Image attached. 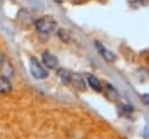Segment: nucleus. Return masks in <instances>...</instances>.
Segmentation results:
<instances>
[{"mask_svg": "<svg viewBox=\"0 0 149 139\" xmlns=\"http://www.w3.org/2000/svg\"><path fill=\"white\" fill-rule=\"evenodd\" d=\"M55 2H57V4H62V0H54Z\"/></svg>", "mask_w": 149, "mask_h": 139, "instance_id": "13", "label": "nucleus"}, {"mask_svg": "<svg viewBox=\"0 0 149 139\" xmlns=\"http://www.w3.org/2000/svg\"><path fill=\"white\" fill-rule=\"evenodd\" d=\"M57 75H58V77L61 78V81H62L63 84H69V83H71V75H72V74H71L69 70L59 69V70L57 71Z\"/></svg>", "mask_w": 149, "mask_h": 139, "instance_id": "9", "label": "nucleus"}, {"mask_svg": "<svg viewBox=\"0 0 149 139\" xmlns=\"http://www.w3.org/2000/svg\"><path fill=\"white\" fill-rule=\"evenodd\" d=\"M42 61H43V64H44L47 68H49V69H56L57 65H58V60H57V57L54 56L52 54L48 53V51L43 53V55H42Z\"/></svg>", "mask_w": 149, "mask_h": 139, "instance_id": "5", "label": "nucleus"}, {"mask_svg": "<svg viewBox=\"0 0 149 139\" xmlns=\"http://www.w3.org/2000/svg\"><path fill=\"white\" fill-rule=\"evenodd\" d=\"M29 68H30V72L31 75L36 78V79H44L48 77L49 72L47 71V69L38 62L37 58L31 57L30 62H29Z\"/></svg>", "mask_w": 149, "mask_h": 139, "instance_id": "2", "label": "nucleus"}, {"mask_svg": "<svg viewBox=\"0 0 149 139\" xmlns=\"http://www.w3.org/2000/svg\"><path fill=\"white\" fill-rule=\"evenodd\" d=\"M3 64H5V55L0 53V69L3 67Z\"/></svg>", "mask_w": 149, "mask_h": 139, "instance_id": "12", "label": "nucleus"}, {"mask_svg": "<svg viewBox=\"0 0 149 139\" xmlns=\"http://www.w3.org/2000/svg\"><path fill=\"white\" fill-rule=\"evenodd\" d=\"M57 35H58L59 40H61V41H63V42H65V43H68V42L70 41V34H69V32H68V30H65L64 28H61V29L58 30Z\"/></svg>", "mask_w": 149, "mask_h": 139, "instance_id": "10", "label": "nucleus"}, {"mask_svg": "<svg viewBox=\"0 0 149 139\" xmlns=\"http://www.w3.org/2000/svg\"><path fill=\"white\" fill-rule=\"evenodd\" d=\"M95 48L98 49L99 54L104 57V60H105L106 62L112 63V62H114V61L116 60V56H115L111 50H108L105 46H102L100 42H98V41H95Z\"/></svg>", "mask_w": 149, "mask_h": 139, "instance_id": "3", "label": "nucleus"}, {"mask_svg": "<svg viewBox=\"0 0 149 139\" xmlns=\"http://www.w3.org/2000/svg\"><path fill=\"white\" fill-rule=\"evenodd\" d=\"M141 98H142V102H143L146 105L149 106V95H148V93H144V95L141 96Z\"/></svg>", "mask_w": 149, "mask_h": 139, "instance_id": "11", "label": "nucleus"}, {"mask_svg": "<svg viewBox=\"0 0 149 139\" xmlns=\"http://www.w3.org/2000/svg\"><path fill=\"white\" fill-rule=\"evenodd\" d=\"M104 92H105V96L112 102H116L120 99V95H119L118 90L112 84H109L107 82L104 83Z\"/></svg>", "mask_w": 149, "mask_h": 139, "instance_id": "4", "label": "nucleus"}, {"mask_svg": "<svg viewBox=\"0 0 149 139\" xmlns=\"http://www.w3.org/2000/svg\"><path fill=\"white\" fill-rule=\"evenodd\" d=\"M71 83L73 84V86L79 90V91H85L86 90V83L85 79L81 75L79 74H72L71 75Z\"/></svg>", "mask_w": 149, "mask_h": 139, "instance_id": "6", "label": "nucleus"}, {"mask_svg": "<svg viewBox=\"0 0 149 139\" xmlns=\"http://www.w3.org/2000/svg\"><path fill=\"white\" fill-rule=\"evenodd\" d=\"M137 1H142V0H137Z\"/></svg>", "mask_w": 149, "mask_h": 139, "instance_id": "14", "label": "nucleus"}, {"mask_svg": "<svg viewBox=\"0 0 149 139\" xmlns=\"http://www.w3.org/2000/svg\"><path fill=\"white\" fill-rule=\"evenodd\" d=\"M12 91V84L5 76H0V93H9Z\"/></svg>", "mask_w": 149, "mask_h": 139, "instance_id": "8", "label": "nucleus"}, {"mask_svg": "<svg viewBox=\"0 0 149 139\" xmlns=\"http://www.w3.org/2000/svg\"><path fill=\"white\" fill-rule=\"evenodd\" d=\"M57 22L51 16H43L35 21V28L41 34H50L55 30Z\"/></svg>", "mask_w": 149, "mask_h": 139, "instance_id": "1", "label": "nucleus"}, {"mask_svg": "<svg viewBox=\"0 0 149 139\" xmlns=\"http://www.w3.org/2000/svg\"><path fill=\"white\" fill-rule=\"evenodd\" d=\"M86 78H87V83H88V85H90L93 90H95V91H98V92L102 90L101 82H100L95 76H93V75H87Z\"/></svg>", "mask_w": 149, "mask_h": 139, "instance_id": "7", "label": "nucleus"}]
</instances>
